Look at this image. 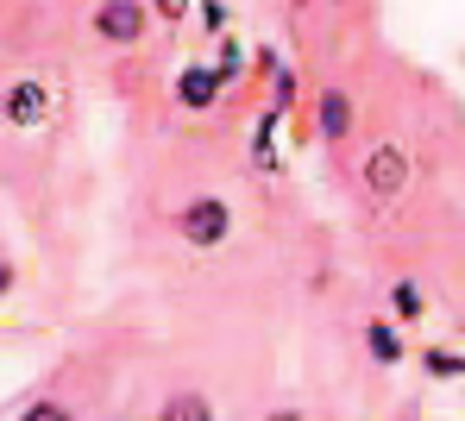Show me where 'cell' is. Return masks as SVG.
I'll list each match as a JSON object with an SVG mask.
<instances>
[{"label": "cell", "instance_id": "cell-1", "mask_svg": "<svg viewBox=\"0 0 465 421\" xmlns=\"http://www.w3.org/2000/svg\"><path fill=\"white\" fill-rule=\"evenodd\" d=\"M340 176H346L352 208H359L371 227L402 220V214L428 195V176H434L415 113H402L396 101H390L384 113H365V132H359V145H352V158H346Z\"/></svg>", "mask_w": 465, "mask_h": 421}, {"label": "cell", "instance_id": "cell-2", "mask_svg": "<svg viewBox=\"0 0 465 421\" xmlns=\"http://www.w3.org/2000/svg\"><path fill=\"white\" fill-rule=\"evenodd\" d=\"M309 113H314V145H321V158L333 164V176L346 170L352 158V145H359V132H365V94L359 83H346V76H321L309 94Z\"/></svg>", "mask_w": 465, "mask_h": 421}, {"label": "cell", "instance_id": "cell-3", "mask_svg": "<svg viewBox=\"0 0 465 421\" xmlns=\"http://www.w3.org/2000/svg\"><path fill=\"white\" fill-rule=\"evenodd\" d=\"M57 120H64V88H57V76H51V70H25V64H13L6 94H0V126H6V139L25 145V139L51 132Z\"/></svg>", "mask_w": 465, "mask_h": 421}, {"label": "cell", "instance_id": "cell-4", "mask_svg": "<svg viewBox=\"0 0 465 421\" xmlns=\"http://www.w3.org/2000/svg\"><path fill=\"white\" fill-rule=\"evenodd\" d=\"M189 252H227L232 240H239V208H232V195L221 189H189L176 208H170V220H163Z\"/></svg>", "mask_w": 465, "mask_h": 421}, {"label": "cell", "instance_id": "cell-5", "mask_svg": "<svg viewBox=\"0 0 465 421\" xmlns=\"http://www.w3.org/2000/svg\"><path fill=\"white\" fill-rule=\"evenodd\" d=\"M152 25H157V13H152V0H88L82 6V32H88V44L94 51H139L145 38H152Z\"/></svg>", "mask_w": 465, "mask_h": 421}, {"label": "cell", "instance_id": "cell-6", "mask_svg": "<svg viewBox=\"0 0 465 421\" xmlns=\"http://www.w3.org/2000/svg\"><path fill=\"white\" fill-rule=\"evenodd\" d=\"M232 94L227 70L221 64H202V57H189L176 76H170V101H176V113H189V120H208V113H221V101Z\"/></svg>", "mask_w": 465, "mask_h": 421}, {"label": "cell", "instance_id": "cell-7", "mask_svg": "<svg viewBox=\"0 0 465 421\" xmlns=\"http://www.w3.org/2000/svg\"><path fill=\"white\" fill-rule=\"evenodd\" d=\"M378 302H384L402 328H428V315H434V289H428V277L409 270V264H396V270L378 277Z\"/></svg>", "mask_w": 465, "mask_h": 421}, {"label": "cell", "instance_id": "cell-8", "mask_svg": "<svg viewBox=\"0 0 465 421\" xmlns=\"http://www.w3.org/2000/svg\"><path fill=\"white\" fill-rule=\"evenodd\" d=\"M359 346H365V365L371 371H402L409 365V328L390 308H365L359 315Z\"/></svg>", "mask_w": 465, "mask_h": 421}, {"label": "cell", "instance_id": "cell-9", "mask_svg": "<svg viewBox=\"0 0 465 421\" xmlns=\"http://www.w3.org/2000/svg\"><path fill=\"white\" fill-rule=\"evenodd\" d=\"M415 371H421L428 384H460L465 377V352L447 346V339H428V346L415 352Z\"/></svg>", "mask_w": 465, "mask_h": 421}, {"label": "cell", "instance_id": "cell-10", "mask_svg": "<svg viewBox=\"0 0 465 421\" xmlns=\"http://www.w3.org/2000/svg\"><path fill=\"white\" fill-rule=\"evenodd\" d=\"M440 302H447V315L460 321V334H465V240L447 246V264H440Z\"/></svg>", "mask_w": 465, "mask_h": 421}, {"label": "cell", "instance_id": "cell-11", "mask_svg": "<svg viewBox=\"0 0 465 421\" xmlns=\"http://www.w3.org/2000/svg\"><path fill=\"white\" fill-rule=\"evenodd\" d=\"M195 19H202V38H227L232 32V6L227 0H195Z\"/></svg>", "mask_w": 465, "mask_h": 421}, {"label": "cell", "instance_id": "cell-12", "mask_svg": "<svg viewBox=\"0 0 465 421\" xmlns=\"http://www.w3.org/2000/svg\"><path fill=\"white\" fill-rule=\"evenodd\" d=\"M214 44H221V51H214V64H221V70H227V83L239 88V83H245V64H252V57H245V44H239L232 32H227V38H214Z\"/></svg>", "mask_w": 465, "mask_h": 421}, {"label": "cell", "instance_id": "cell-13", "mask_svg": "<svg viewBox=\"0 0 465 421\" xmlns=\"http://www.w3.org/2000/svg\"><path fill=\"white\" fill-rule=\"evenodd\" d=\"M152 13H157L163 32H183V19L195 13V0H152Z\"/></svg>", "mask_w": 465, "mask_h": 421}]
</instances>
